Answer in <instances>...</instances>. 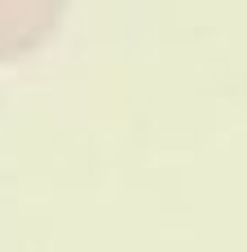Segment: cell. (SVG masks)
Returning a JSON list of instances; mask_svg holds the SVG:
<instances>
[{
    "mask_svg": "<svg viewBox=\"0 0 247 252\" xmlns=\"http://www.w3.org/2000/svg\"><path fill=\"white\" fill-rule=\"evenodd\" d=\"M66 0H0V62L35 53L62 22Z\"/></svg>",
    "mask_w": 247,
    "mask_h": 252,
    "instance_id": "cell-1",
    "label": "cell"
}]
</instances>
